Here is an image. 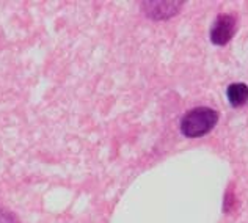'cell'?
<instances>
[{"label": "cell", "mask_w": 248, "mask_h": 223, "mask_svg": "<svg viewBox=\"0 0 248 223\" xmlns=\"http://www.w3.org/2000/svg\"><path fill=\"white\" fill-rule=\"evenodd\" d=\"M218 123V112L211 107H195L181 118V132L188 139L209 134Z\"/></svg>", "instance_id": "1"}, {"label": "cell", "mask_w": 248, "mask_h": 223, "mask_svg": "<svg viewBox=\"0 0 248 223\" xmlns=\"http://www.w3.org/2000/svg\"><path fill=\"white\" fill-rule=\"evenodd\" d=\"M237 29V17L230 13H221L214 21L209 36L215 46H225L231 41V38L236 33Z\"/></svg>", "instance_id": "2"}, {"label": "cell", "mask_w": 248, "mask_h": 223, "mask_svg": "<svg viewBox=\"0 0 248 223\" xmlns=\"http://www.w3.org/2000/svg\"><path fill=\"white\" fill-rule=\"evenodd\" d=\"M143 10L151 19H170L181 10L182 2H145Z\"/></svg>", "instance_id": "3"}, {"label": "cell", "mask_w": 248, "mask_h": 223, "mask_svg": "<svg viewBox=\"0 0 248 223\" xmlns=\"http://www.w3.org/2000/svg\"><path fill=\"white\" fill-rule=\"evenodd\" d=\"M226 96L228 101L232 107H242L248 102V85L242 82L231 83L226 88Z\"/></svg>", "instance_id": "4"}, {"label": "cell", "mask_w": 248, "mask_h": 223, "mask_svg": "<svg viewBox=\"0 0 248 223\" xmlns=\"http://www.w3.org/2000/svg\"><path fill=\"white\" fill-rule=\"evenodd\" d=\"M0 223H21V222H19V219L10 211V209H6L5 206L0 205Z\"/></svg>", "instance_id": "5"}]
</instances>
